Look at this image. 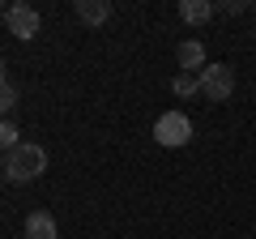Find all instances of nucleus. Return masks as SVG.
<instances>
[{
    "mask_svg": "<svg viewBox=\"0 0 256 239\" xmlns=\"http://www.w3.org/2000/svg\"><path fill=\"white\" fill-rule=\"evenodd\" d=\"M13 107H18V86H13V82H0V120H9Z\"/></svg>",
    "mask_w": 256,
    "mask_h": 239,
    "instance_id": "obj_11",
    "label": "nucleus"
},
{
    "mask_svg": "<svg viewBox=\"0 0 256 239\" xmlns=\"http://www.w3.org/2000/svg\"><path fill=\"white\" fill-rule=\"evenodd\" d=\"M171 94L175 98H196V94H201V77L196 73H175L171 77Z\"/></svg>",
    "mask_w": 256,
    "mask_h": 239,
    "instance_id": "obj_9",
    "label": "nucleus"
},
{
    "mask_svg": "<svg viewBox=\"0 0 256 239\" xmlns=\"http://www.w3.org/2000/svg\"><path fill=\"white\" fill-rule=\"evenodd\" d=\"M43 171H47V150L43 146L22 141L18 150L4 154V180H9V184H30V180H38Z\"/></svg>",
    "mask_w": 256,
    "mask_h": 239,
    "instance_id": "obj_1",
    "label": "nucleus"
},
{
    "mask_svg": "<svg viewBox=\"0 0 256 239\" xmlns=\"http://www.w3.org/2000/svg\"><path fill=\"white\" fill-rule=\"evenodd\" d=\"M196 77H201V94L210 102H226L230 94H235V68L230 64H218V60H214V64H205Z\"/></svg>",
    "mask_w": 256,
    "mask_h": 239,
    "instance_id": "obj_3",
    "label": "nucleus"
},
{
    "mask_svg": "<svg viewBox=\"0 0 256 239\" xmlns=\"http://www.w3.org/2000/svg\"><path fill=\"white\" fill-rule=\"evenodd\" d=\"M214 13H218L214 0H180V22H188V26H205Z\"/></svg>",
    "mask_w": 256,
    "mask_h": 239,
    "instance_id": "obj_8",
    "label": "nucleus"
},
{
    "mask_svg": "<svg viewBox=\"0 0 256 239\" xmlns=\"http://www.w3.org/2000/svg\"><path fill=\"white\" fill-rule=\"evenodd\" d=\"M0 82H9V77H4V60H0Z\"/></svg>",
    "mask_w": 256,
    "mask_h": 239,
    "instance_id": "obj_13",
    "label": "nucleus"
},
{
    "mask_svg": "<svg viewBox=\"0 0 256 239\" xmlns=\"http://www.w3.org/2000/svg\"><path fill=\"white\" fill-rule=\"evenodd\" d=\"M4 26H9V34H13V38L30 43V38L43 30V18H38L34 4H26V0H13L9 9H4Z\"/></svg>",
    "mask_w": 256,
    "mask_h": 239,
    "instance_id": "obj_4",
    "label": "nucleus"
},
{
    "mask_svg": "<svg viewBox=\"0 0 256 239\" xmlns=\"http://www.w3.org/2000/svg\"><path fill=\"white\" fill-rule=\"evenodd\" d=\"M73 13L86 26H102V22H111V0H77Z\"/></svg>",
    "mask_w": 256,
    "mask_h": 239,
    "instance_id": "obj_6",
    "label": "nucleus"
},
{
    "mask_svg": "<svg viewBox=\"0 0 256 239\" xmlns=\"http://www.w3.org/2000/svg\"><path fill=\"white\" fill-rule=\"evenodd\" d=\"M175 60H180V73H201L205 68V43L188 38V43L175 47Z\"/></svg>",
    "mask_w": 256,
    "mask_h": 239,
    "instance_id": "obj_5",
    "label": "nucleus"
},
{
    "mask_svg": "<svg viewBox=\"0 0 256 239\" xmlns=\"http://www.w3.org/2000/svg\"><path fill=\"white\" fill-rule=\"evenodd\" d=\"M214 9H218V13H244L248 4H244V0H226V4H214Z\"/></svg>",
    "mask_w": 256,
    "mask_h": 239,
    "instance_id": "obj_12",
    "label": "nucleus"
},
{
    "mask_svg": "<svg viewBox=\"0 0 256 239\" xmlns=\"http://www.w3.org/2000/svg\"><path fill=\"white\" fill-rule=\"evenodd\" d=\"M26 239H60V226L47 210H34L26 214Z\"/></svg>",
    "mask_w": 256,
    "mask_h": 239,
    "instance_id": "obj_7",
    "label": "nucleus"
},
{
    "mask_svg": "<svg viewBox=\"0 0 256 239\" xmlns=\"http://www.w3.org/2000/svg\"><path fill=\"white\" fill-rule=\"evenodd\" d=\"M154 141H158V146H166V150H184L192 141V120L184 116L180 107L162 111V116L154 120Z\"/></svg>",
    "mask_w": 256,
    "mask_h": 239,
    "instance_id": "obj_2",
    "label": "nucleus"
},
{
    "mask_svg": "<svg viewBox=\"0 0 256 239\" xmlns=\"http://www.w3.org/2000/svg\"><path fill=\"white\" fill-rule=\"evenodd\" d=\"M22 146V132H18V124L13 120H0V150L9 154V150H18Z\"/></svg>",
    "mask_w": 256,
    "mask_h": 239,
    "instance_id": "obj_10",
    "label": "nucleus"
}]
</instances>
